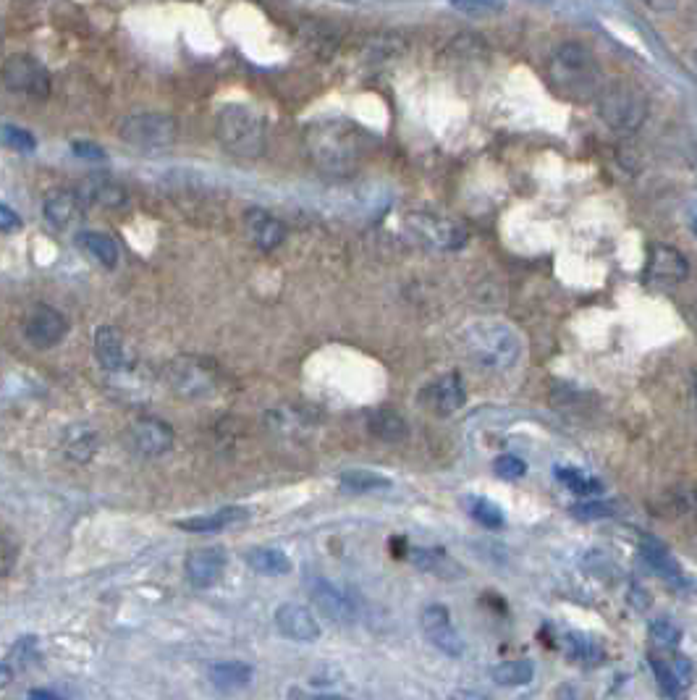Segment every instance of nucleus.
I'll return each mask as SVG.
<instances>
[{
	"label": "nucleus",
	"instance_id": "f257e3e1",
	"mask_svg": "<svg viewBox=\"0 0 697 700\" xmlns=\"http://www.w3.org/2000/svg\"><path fill=\"white\" fill-rule=\"evenodd\" d=\"M548 82L564 100L595 103L606 79L593 50L582 42H564L548 61Z\"/></svg>",
	"mask_w": 697,
	"mask_h": 700
},
{
	"label": "nucleus",
	"instance_id": "f03ea898",
	"mask_svg": "<svg viewBox=\"0 0 697 700\" xmlns=\"http://www.w3.org/2000/svg\"><path fill=\"white\" fill-rule=\"evenodd\" d=\"M307 150L325 174H352L362 158V137L346 121H323L307 129Z\"/></svg>",
	"mask_w": 697,
	"mask_h": 700
},
{
	"label": "nucleus",
	"instance_id": "7ed1b4c3",
	"mask_svg": "<svg viewBox=\"0 0 697 700\" xmlns=\"http://www.w3.org/2000/svg\"><path fill=\"white\" fill-rule=\"evenodd\" d=\"M464 352L488 373H506L522 357V339L506 323L480 320L464 333Z\"/></svg>",
	"mask_w": 697,
	"mask_h": 700
},
{
	"label": "nucleus",
	"instance_id": "20e7f679",
	"mask_svg": "<svg viewBox=\"0 0 697 700\" xmlns=\"http://www.w3.org/2000/svg\"><path fill=\"white\" fill-rule=\"evenodd\" d=\"M595 108L603 124L616 134H635L648 121L650 103L642 87L632 79H611L603 82Z\"/></svg>",
	"mask_w": 697,
	"mask_h": 700
},
{
	"label": "nucleus",
	"instance_id": "39448f33",
	"mask_svg": "<svg viewBox=\"0 0 697 700\" xmlns=\"http://www.w3.org/2000/svg\"><path fill=\"white\" fill-rule=\"evenodd\" d=\"M215 137L236 158H260L265 153V124L249 105H226L215 118Z\"/></svg>",
	"mask_w": 697,
	"mask_h": 700
},
{
	"label": "nucleus",
	"instance_id": "423d86ee",
	"mask_svg": "<svg viewBox=\"0 0 697 700\" xmlns=\"http://www.w3.org/2000/svg\"><path fill=\"white\" fill-rule=\"evenodd\" d=\"M118 137L137 150L158 153V150H168L176 142L179 124L168 113H132L118 126Z\"/></svg>",
	"mask_w": 697,
	"mask_h": 700
},
{
	"label": "nucleus",
	"instance_id": "0eeeda50",
	"mask_svg": "<svg viewBox=\"0 0 697 700\" xmlns=\"http://www.w3.org/2000/svg\"><path fill=\"white\" fill-rule=\"evenodd\" d=\"M407 229L415 239H420L422 244H428L438 252H456L470 242V234H467L462 223L446 218V215L412 213L407 218Z\"/></svg>",
	"mask_w": 697,
	"mask_h": 700
},
{
	"label": "nucleus",
	"instance_id": "6e6552de",
	"mask_svg": "<svg viewBox=\"0 0 697 700\" xmlns=\"http://www.w3.org/2000/svg\"><path fill=\"white\" fill-rule=\"evenodd\" d=\"M0 77L8 90L24 98L45 100L50 95V71L32 56H11L3 63Z\"/></svg>",
	"mask_w": 697,
	"mask_h": 700
},
{
	"label": "nucleus",
	"instance_id": "1a4fd4ad",
	"mask_svg": "<svg viewBox=\"0 0 697 700\" xmlns=\"http://www.w3.org/2000/svg\"><path fill=\"white\" fill-rule=\"evenodd\" d=\"M420 627L422 635L433 648H438L441 653L451 656V659H462L467 645H464L462 635L456 630L454 619H451V611L441 603H430L425 606L420 614Z\"/></svg>",
	"mask_w": 697,
	"mask_h": 700
},
{
	"label": "nucleus",
	"instance_id": "9d476101",
	"mask_svg": "<svg viewBox=\"0 0 697 700\" xmlns=\"http://www.w3.org/2000/svg\"><path fill=\"white\" fill-rule=\"evenodd\" d=\"M69 333V320L50 305H35L24 318V339L35 349H50L61 344Z\"/></svg>",
	"mask_w": 697,
	"mask_h": 700
},
{
	"label": "nucleus",
	"instance_id": "9b49d317",
	"mask_svg": "<svg viewBox=\"0 0 697 700\" xmlns=\"http://www.w3.org/2000/svg\"><path fill=\"white\" fill-rule=\"evenodd\" d=\"M307 588H310V598L312 603H315V609H318L323 617H328L336 624L357 622V603H354L352 596H346L344 590L336 588V585L328 583V580H320V577L310 580Z\"/></svg>",
	"mask_w": 697,
	"mask_h": 700
},
{
	"label": "nucleus",
	"instance_id": "f8f14e48",
	"mask_svg": "<svg viewBox=\"0 0 697 700\" xmlns=\"http://www.w3.org/2000/svg\"><path fill=\"white\" fill-rule=\"evenodd\" d=\"M168 383L184 399H205L215 391V378L202 362L176 360L168 368Z\"/></svg>",
	"mask_w": 697,
	"mask_h": 700
},
{
	"label": "nucleus",
	"instance_id": "ddd939ff",
	"mask_svg": "<svg viewBox=\"0 0 697 700\" xmlns=\"http://www.w3.org/2000/svg\"><path fill=\"white\" fill-rule=\"evenodd\" d=\"M173 428L160 417H142L129 428V444L142 457H163L173 446Z\"/></svg>",
	"mask_w": 697,
	"mask_h": 700
},
{
	"label": "nucleus",
	"instance_id": "4468645a",
	"mask_svg": "<svg viewBox=\"0 0 697 700\" xmlns=\"http://www.w3.org/2000/svg\"><path fill=\"white\" fill-rule=\"evenodd\" d=\"M420 399L435 415H454L456 409H462L467 402V386L459 373H446L428 383Z\"/></svg>",
	"mask_w": 697,
	"mask_h": 700
},
{
	"label": "nucleus",
	"instance_id": "2eb2a0df",
	"mask_svg": "<svg viewBox=\"0 0 697 700\" xmlns=\"http://www.w3.org/2000/svg\"><path fill=\"white\" fill-rule=\"evenodd\" d=\"M223 569H226V554L218 546L194 548L184 562V575H187L189 585L197 590L213 588L223 577Z\"/></svg>",
	"mask_w": 697,
	"mask_h": 700
},
{
	"label": "nucleus",
	"instance_id": "dca6fc26",
	"mask_svg": "<svg viewBox=\"0 0 697 700\" xmlns=\"http://www.w3.org/2000/svg\"><path fill=\"white\" fill-rule=\"evenodd\" d=\"M276 627L281 635L299 643H315L320 638V622L302 603H281L276 609Z\"/></svg>",
	"mask_w": 697,
	"mask_h": 700
},
{
	"label": "nucleus",
	"instance_id": "f3484780",
	"mask_svg": "<svg viewBox=\"0 0 697 700\" xmlns=\"http://www.w3.org/2000/svg\"><path fill=\"white\" fill-rule=\"evenodd\" d=\"M82 208V195L66 187L50 189L48 195H45V200H42V213H45L50 226H56V229H69V226H74V223L82 218Z\"/></svg>",
	"mask_w": 697,
	"mask_h": 700
},
{
	"label": "nucleus",
	"instance_id": "a211bd4d",
	"mask_svg": "<svg viewBox=\"0 0 697 700\" xmlns=\"http://www.w3.org/2000/svg\"><path fill=\"white\" fill-rule=\"evenodd\" d=\"M650 666H653V674H656L663 695L677 698V695H682L690 687L692 664L684 656H653Z\"/></svg>",
	"mask_w": 697,
	"mask_h": 700
},
{
	"label": "nucleus",
	"instance_id": "6ab92c4d",
	"mask_svg": "<svg viewBox=\"0 0 697 700\" xmlns=\"http://www.w3.org/2000/svg\"><path fill=\"white\" fill-rule=\"evenodd\" d=\"M648 276L656 278V281H684L690 276V263L687 257L677 250V247H669V244H653L648 250Z\"/></svg>",
	"mask_w": 697,
	"mask_h": 700
},
{
	"label": "nucleus",
	"instance_id": "aec40b11",
	"mask_svg": "<svg viewBox=\"0 0 697 700\" xmlns=\"http://www.w3.org/2000/svg\"><path fill=\"white\" fill-rule=\"evenodd\" d=\"M95 357L105 370H124L132 360V349L116 326H103L95 333Z\"/></svg>",
	"mask_w": 697,
	"mask_h": 700
},
{
	"label": "nucleus",
	"instance_id": "412c9836",
	"mask_svg": "<svg viewBox=\"0 0 697 700\" xmlns=\"http://www.w3.org/2000/svg\"><path fill=\"white\" fill-rule=\"evenodd\" d=\"M249 520V512L244 506H226V509H218V512L210 514H200V517H189V520H179L176 527L187 530V533H221V530H228V527L242 525V522Z\"/></svg>",
	"mask_w": 697,
	"mask_h": 700
},
{
	"label": "nucleus",
	"instance_id": "4be33fe9",
	"mask_svg": "<svg viewBox=\"0 0 697 700\" xmlns=\"http://www.w3.org/2000/svg\"><path fill=\"white\" fill-rule=\"evenodd\" d=\"M84 205H95V208L118 210L126 205V189L118 181L108 179V176H90L82 181L79 187Z\"/></svg>",
	"mask_w": 697,
	"mask_h": 700
},
{
	"label": "nucleus",
	"instance_id": "5701e85b",
	"mask_svg": "<svg viewBox=\"0 0 697 700\" xmlns=\"http://www.w3.org/2000/svg\"><path fill=\"white\" fill-rule=\"evenodd\" d=\"M247 231L252 236V242L260 247L263 252L276 250L281 247L283 239H286V226L283 221H278L276 215H270L268 210H249L247 213Z\"/></svg>",
	"mask_w": 697,
	"mask_h": 700
},
{
	"label": "nucleus",
	"instance_id": "b1692460",
	"mask_svg": "<svg viewBox=\"0 0 697 700\" xmlns=\"http://www.w3.org/2000/svg\"><path fill=\"white\" fill-rule=\"evenodd\" d=\"M252 677H255V669L244 661H221L208 669L210 685L218 687L221 693H239L252 685Z\"/></svg>",
	"mask_w": 697,
	"mask_h": 700
},
{
	"label": "nucleus",
	"instance_id": "393cba45",
	"mask_svg": "<svg viewBox=\"0 0 697 700\" xmlns=\"http://www.w3.org/2000/svg\"><path fill=\"white\" fill-rule=\"evenodd\" d=\"M412 562H415V567L422 569V572L443 577V580H446V577L456 580V577L464 575L462 564L456 562V559H451L441 548H415V551H412Z\"/></svg>",
	"mask_w": 697,
	"mask_h": 700
},
{
	"label": "nucleus",
	"instance_id": "a878e982",
	"mask_svg": "<svg viewBox=\"0 0 697 700\" xmlns=\"http://www.w3.org/2000/svg\"><path fill=\"white\" fill-rule=\"evenodd\" d=\"M640 554L648 562V567L656 569L658 575L666 577V580H679L682 577V567L674 559V554L661 541H656V538H642Z\"/></svg>",
	"mask_w": 697,
	"mask_h": 700
},
{
	"label": "nucleus",
	"instance_id": "bb28decb",
	"mask_svg": "<svg viewBox=\"0 0 697 700\" xmlns=\"http://www.w3.org/2000/svg\"><path fill=\"white\" fill-rule=\"evenodd\" d=\"M367 428L378 441H386V444H396V441H404L409 436L407 420L394 412V409H378L367 420Z\"/></svg>",
	"mask_w": 697,
	"mask_h": 700
},
{
	"label": "nucleus",
	"instance_id": "cd10ccee",
	"mask_svg": "<svg viewBox=\"0 0 697 700\" xmlns=\"http://www.w3.org/2000/svg\"><path fill=\"white\" fill-rule=\"evenodd\" d=\"M79 247L103 268H116L118 265V244L103 231H82L79 234Z\"/></svg>",
	"mask_w": 697,
	"mask_h": 700
},
{
	"label": "nucleus",
	"instance_id": "c85d7f7f",
	"mask_svg": "<svg viewBox=\"0 0 697 700\" xmlns=\"http://www.w3.org/2000/svg\"><path fill=\"white\" fill-rule=\"evenodd\" d=\"M247 564L255 569L257 575L281 577L291 572V559L283 554L281 548H252L247 554Z\"/></svg>",
	"mask_w": 697,
	"mask_h": 700
},
{
	"label": "nucleus",
	"instance_id": "c756f323",
	"mask_svg": "<svg viewBox=\"0 0 697 700\" xmlns=\"http://www.w3.org/2000/svg\"><path fill=\"white\" fill-rule=\"evenodd\" d=\"M63 446H66V454H69V459H74V462L84 465V462H90V459L95 457L100 441H97L95 430L84 428V425H74V428L66 433V441H63Z\"/></svg>",
	"mask_w": 697,
	"mask_h": 700
},
{
	"label": "nucleus",
	"instance_id": "7c9ffc66",
	"mask_svg": "<svg viewBox=\"0 0 697 700\" xmlns=\"http://www.w3.org/2000/svg\"><path fill=\"white\" fill-rule=\"evenodd\" d=\"M490 677L496 685L504 687H519L530 685L532 677H535V666L527 659H514V661H501L490 669Z\"/></svg>",
	"mask_w": 697,
	"mask_h": 700
},
{
	"label": "nucleus",
	"instance_id": "2f4dec72",
	"mask_svg": "<svg viewBox=\"0 0 697 700\" xmlns=\"http://www.w3.org/2000/svg\"><path fill=\"white\" fill-rule=\"evenodd\" d=\"M341 488L349 493H373L391 488V480L386 475H378L373 470H346L339 478Z\"/></svg>",
	"mask_w": 697,
	"mask_h": 700
},
{
	"label": "nucleus",
	"instance_id": "473e14b6",
	"mask_svg": "<svg viewBox=\"0 0 697 700\" xmlns=\"http://www.w3.org/2000/svg\"><path fill=\"white\" fill-rule=\"evenodd\" d=\"M566 643V653L577 661H585V664H593V661L603 659V648L601 643L590 635H580V632H569L564 638Z\"/></svg>",
	"mask_w": 697,
	"mask_h": 700
},
{
	"label": "nucleus",
	"instance_id": "72a5a7b5",
	"mask_svg": "<svg viewBox=\"0 0 697 700\" xmlns=\"http://www.w3.org/2000/svg\"><path fill=\"white\" fill-rule=\"evenodd\" d=\"M556 478L564 483L569 491L580 493V496H595V493H601V483L593 478H585L580 470H574V467H556Z\"/></svg>",
	"mask_w": 697,
	"mask_h": 700
},
{
	"label": "nucleus",
	"instance_id": "f704fd0d",
	"mask_svg": "<svg viewBox=\"0 0 697 700\" xmlns=\"http://www.w3.org/2000/svg\"><path fill=\"white\" fill-rule=\"evenodd\" d=\"M467 512L472 514V520H477L483 527H501L504 525V512L498 509V504L488 499H477L470 496L467 499Z\"/></svg>",
	"mask_w": 697,
	"mask_h": 700
},
{
	"label": "nucleus",
	"instance_id": "c9c22d12",
	"mask_svg": "<svg viewBox=\"0 0 697 700\" xmlns=\"http://www.w3.org/2000/svg\"><path fill=\"white\" fill-rule=\"evenodd\" d=\"M0 142L11 150H19V153H32L37 147L35 137L27 132V129H19L14 124H3L0 126Z\"/></svg>",
	"mask_w": 697,
	"mask_h": 700
},
{
	"label": "nucleus",
	"instance_id": "e433bc0d",
	"mask_svg": "<svg viewBox=\"0 0 697 700\" xmlns=\"http://www.w3.org/2000/svg\"><path fill=\"white\" fill-rule=\"evenodd\" d=\"M451 6L456 11L470 16H485V14H496L504 8V0H451Z\"/></svg>",
	"mask_w": 697,
	"mask_h": 700
},
{
	"label": "nucleus",
	"instance_id": "4c0bfd02",
	"mask_svg": "<svg viewBox=\"0 0 697 700\" xmlns=\"http://www.w3.org/2000/svg\"><path fill=\"white\" fill-rule=\"evenodd\" d=\"M493 470H496L498 478L517 480L525 475L527 465L519 457H514V454H504V457H498L496 462H493Z\"/></svg>",
	"mask_w": 697,
	"mask_h": 700
},
{
	"label": "nucleus",
	"instance_id": "58836bf2",
	"mask_svg": "<svg viewBox=\"0 0 697 700\" xmlns=\"http://www.w3.org/2000/svg\"><path fill=\"white\" fill-rule=\"evenodd\" d=\"M572 514L580 520H603V517L614 514V506L603 504V501H585V504H574Z\"/></svg>",
	"mask_w": 697,
	"mask_h": 700
},
{
	"label": "nucleus",
	"instance_id": "ea45409f",
	"mask_svg": "<svg viewBox=\"0 0 697 700\" xmlns=\"http://www.w3.org/2000/svg\"><path fill=\"white\" fill-rule=\"evenodd\" d=\"M16 559H19V551H16V546L8 541L6 535H0V577H8L11 572H14Z\"/></svg>",
	"mask_w": 697,
	"mask_h": 700
},
{
	"label": "nucleus",
	"instance_id": "a19ab883",
	"mask_svg": "<svg viewBox=\"0 0 697 700\" xmlns=\"http://www.w3.org/2000/svg\"><path fill=\"white\" fill-rule=\"evenodd\" d=\"M650 635H653V640H656L658 645H666V648H671V645L679 643V630L669 622L650 624Z\"/></svg>",
	"mask_w": 697,
	"mask_h": 700
},
{
	"label": "nucleus",
	"instance_id": "79ce46f5",
	"mask_svg": "<svg viewBox=\"0 0 697 700\" xmlns=\"http://www.w3.org/2000/svg\"><path fill=\"white\" fill-rule=\"evenodd\" d=\"M16 229H21L19 213L8 208V205H0V234H11Z\"/></svg>",
	"mask_w": 697,
	"mask_h": 700
},
{
	"label": "nucleus",
	"instance_id": "37998d69",
	"mask_svg": "<svg viewBox=\"0 0 697 700\" xmlns=\"http://www.w3.org/2000/svg\"><path fill=\"white\" fill-rule=\"evenodd\" d=\"M74 153L79 155V158H87V160H103L105 158V150L103 147H97L95 142H74Z\"/></svg>",
	"mask_w": 697,
	"mask_h": 700
},
{
	"label": "nucleus",
	"instance_id": "c03bdc74",
	"mask_svg": "<svg viewBox=\"0 0 697 700\" xmlns=\"http://www.w3.org/2000/svg\"><path fill=\"white\" fill-rule=\"evenodd\" d=\"M642 3L653 11H674L679 0H642Z\"/></svg>",
	"mask_w": 697,
	"mask_h": 700
},
{
	"label": "nucleus",
	"instance_id": "a18cd8bd",
	"mask_svg": "<svg viewBox=\"0 0 697 700\" xmlns=\"http://www.w3.org/2000/svg\"><path fill=\"white\" fill-rule=\"evenodd\" d=\"M14 682V669L8 664H0V687H8Z\"/></svg>",
	"mask_w": 697,
	"mask_h": 700
},
{
	"label": "nucleus",
	"instance_id": "49530a36",
	"mask_svg": "<svg viewBox=\"0 0 697 700\" xmlns=\"http://www.w3.org/2000/svg\"><path fill=\"white\" fill-rule=\"evenodd\" d=\"M690 221H692V231H695V234H697V210H695V213H692Z\"/></svg>",
	"mask_w": 697,
	"mask_h": 700
}]
</instances>
